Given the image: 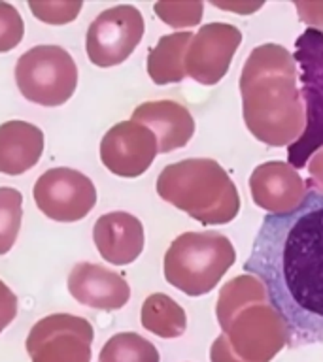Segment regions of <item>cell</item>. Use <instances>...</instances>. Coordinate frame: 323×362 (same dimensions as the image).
Instances as JSON below:
<instances>
[{
	"instance_id": "obj_13",
	"label": "cell",
	"mask_w": 323,
	"mask_h": 362,
	"mask_svg": "<svg viewBox=\"0 0 323 362\" xmlns=\"http://www.w3.org/2000/svg\"><path fill=\"white\" fill-rule=\"evenodd\" d=\"M249 191L261 209L271 215H285L305 202L308 187L299 172L288 163L268 160L251 172Z\"/></svg>"
},
{
	"instance_id": "obj_17",
	"label": "cell",
	"mask_w": 323,
	"mask_h": 362,
	"mask_svg": "<svg viewBox=\"0 0 323 362\" xmlns=\"http://www.w3.org/2000/svg\"><path fill=\"white\" fill-rule=\"evenodd\" d=\"M44 153V132L27 121L0 124V172L8 175L25 174L36 166Z\"/></svg>"
},
{
	"instance_id": "obj_15",
	"label": "cell",
	"mask_w": 323,
	"mask_h": 362,
	"mask_svg": "<svg viewBox=\"0 0 323 362\" xmlns=\"http://www.w3.org/2000/svg\"><path fill=\"white\" fill-rule=\"evenodd\" d=\"M93 240L102 259L115 266L135 262L146 242L140 219L127 211H112L98 217L93 228Z\"/></svg>"
},
{
	"instance_id": "obj_11",
	"label": "cell",
	"mask_w": 323,
	"mask_h": 362,
	"mask_svg": "<svg viewBox=\"0 0 323 362\" xmlns=\"http://www.w3.org/2000/svg\"><path fill=\"white\" fill-rule=\"evenodd\" d=\"M242 33L229 23H208L193 34L186 53V74L197 83H220L227 74Z\"/></svg>"
},
{
	"instance_id": "obj_1",
	"label": "cell",
	"mask_w": 323,
	"mask_h": 362,
	"mask_svg": "<svg viewBox=\"0 0 323 362\" xmlns=\"http://www.w3.org/2000/svg\"><path fill=\"white\" fill-rule=\"evenodd\" d=\"M244 270L266 288L299 341H323V194L308 191L285 215H266Z\"/></svg>"
},
{
	"instance_id": "obj_18",
	"label": "cell",
	"mask_w": 323,
	"mask_h": 362,
	"mask_svg": "<svg viewBox=\"0 0 323 362\" xmlns=\"http://www.w3.org/2000/svg\"><path fill=\"white\" fill-rule=\"evenodd\" d=\"M193 33L180 30V33L166 34L159 38L157 45L147 53V74L153 83H180L187 78L186 74V53Z\"/></svg>"
},
{
	"instance_id": "obj_23",
	"label": "cell",
	"mask_w": 323,
	"mask_h": 362,
	"mask_svg": "<svg viewBox=\"0 0 323 362\" xmlns=\"http://www.w3.org/2000/svg\"><path fill=\"white\" fill-rule=\"evenodd\" d=\"M28 8L34 11V16L40 21L50 23V25H64V23L74 21L81 10V2H67V0H55V2H28Z\"/></svg>"
},
{
	"instance_id": "obj_20",
	"label": "cell",
	"mask_w": 323,
	"mask_h": 362,
	"mask_svg": "<svg viewBox=\"0 0 323 362\" xmlns=\"http://www.w3.org/2000/svg\"><path fill=\"white\" fill-rule=\"evenodd\" d=\"M98 362H159L155 345L135 332H123L108 339Z\"/></svg>"
},
{
	"instance_id": "obj_26",
	"label": "cell",
	"mask_w": 323,
	"mask_h": 362,
	"mask_svg": "<svg viewBox=\"0 0 323 362\" xmlns=\"http://www.w3.org/2000/svg\"><path fill=\"white\" fill-rule=\"evenodd\" d=\"M305 168L308 170V181H306L308 191L323 194V147L308 158Z\"/></svg>"
},
{
	"instance_id": "obj_12",
	"label": "cell",
	"mask_w": 323,
	"mask_h": 362,
	"mask_svg": "<svg viewBox=\"0 0 323 362\" xmlns=\"http://www.w3.org/2000/svg\"><path fill=\"white\" fill-rule=\"evenodd\" d=\"M159 153L152 130L135 121L113 124L101 141V160L119 177H138L146 172Z\"/></svg>"
},
{
	"instance_id": "obj_28",
	"label": "cell",
	"mask_w": 323,
	"mask_h": 362,
	"mask_svg": "<svg viewBox=\"0 0 323 362\" xmlns=\"http://www.w3.org/2000/svg\"><path fill=\"white\" fill-rule=\"evenodd\" d=\"M210 358H212V362H246L231 349V345H229V341H227V338L223 334L212 344Z\"/></svg>"
},
{
	"instance_id": "obj_4",
	"label": "cell",
	"mask_w": 323,
	"mask_h": 362,
	"mask_svg": "<svg viewBox=\"0 0 323 362\" xmlns=\"http://www.w3.org/2000/svg\"><path fill=\"white\" fill-rule=\"evenodd\" d=\"M157 194L203 225H225L240 211L237 185L214 158L169 164L157 177Z\"/></svg>"
},
{
	"instance_id": "obj_9",
	"label": "cell",
	"mask_w": 323,
	"mask_h": 362,
	"mask_svg": "<svg viewBox=\"0 0 323 362\" xmlns=\"http://www.w3.org/2000/svg\"><path fill=\"white\" fill-rule=\"evenodd\" d=\"M34 202L45 217L59 223H76L89 215L96 204L95 183L72 168H51L34 183Z\"/></svg>"
},
{
	"instance_id": "obj_14",
	"label": "cell",
	"mask_w": 323,
	"mask_h": 362,
	"mask_svg": "<svg viewBox=\"0 0 323 362\" xmlns=\"http://www.w3.org/2000/svg\"><path fill=\"white\" fill-rule=\"evenodd\" d=\"M68 291L76 302L95 310H119L130 298L127 279L93 262H79L68 276Z\"/></svg>"
},
{
	"instance_id": "obj_5",
	"label": "cell",
	"mask_w": 323,
	"mask_h": 362,
	"mask_svg": "<svg viewBox=\"0 0 323 362\" xmlns=\"http://www.w3.org/2000/svg\"><path fill=\"white\" fill-rule=\"evenodd\" d=\"M237 251L220 232H183L164 255V279L187 296L212 293L234 264Z\"/></svg>"
},
{
	"instance_id": "obj_22",
	"label": "cell",
	"mask_w": 323,
	"mask_h": 362,
	"mask_svg": "<svg viewBox=\"0 0 323 362\" xmlns=\"http://www.w3.org/2000/svg\"><path fill=\"white\" fill-rule=\"evenodd\" d=\"M153 10L159 16V19L170 27L186 28L195 27L203 19V2H157Z\"/></svg>"
},
{
	"instance_id": "obj_10",
	"label": "cell",
	"mask_w": 323,
	"mask_h": 362,
	"mask_svg": "<svg viewBox=\"0 0 323 362\" xmlns=\"http://www.w3.org/2000/svg\"><path fill=\"white\" fill-rule=\"evenodd\" d=\"M93 327L81 317L55 313L33 327L27 349L34 362H89Z\"/></svg>"
},
{
	"instance_id": "obj_19",
	"label": "cell",
	"mask_w": 323,
	"mask_h": 362,
	"mask_svg": "<svg viewBox=\"0 0 323 362\" xmlns=\"http://www.w3.org/2000/svg\"><path fill=\"white\" fill-rule=\"evenodd\" d=\"M142 325L161 338H178L186 332V311L163 293L149 294L142 305Z\"/></svg>"
},
{
	"instance_id": "obj_3",
	"label": "cell",
	"mask_w": 323,
	"mask_h": 362,
	"mask_svg": "<svg viewBox=\"0 0 323 362\" xmlns=\"http://www.w3.org/2000/svg\"><path fill=\"white\" fill-rule=\"evenodd\" d=\"M215 315L231 349L246 362H271L289 341L288 325L251 274L221 287Z\"/></svg>"
},
{
	"instance_id": "obj_16",
	"label": "cell",
	"mask_w": 323,
	"mask_h": 362,
	"mask_svg": "<svg viewBox=\"0 0 323 362\" xmlns=\"http://www.w3.org/2000/svg\"><path fill=\"white\" fill-rule=\"evenodd\" d=\"M130 121L152 130L159 153H170L187 146L195 134V121L186 106L174 100L144 102L132 112Z\"/></svg>"
},
{
	"instance_id": "obj_27",
	"label": "cell",
	"mask_w": 323,
	"mask_h": 362,
	"mask_svg": "<svg viewBox=\"0 0 323 362\" xmlns=\"http://www.w3.org/2000/svg\"><path fill=\"white\" fill-rule=\"evenodd\" d=\"M299 10L300 21L310 25V28L322 30L323 28V2H295Z\"/></svg>"
},
{
	"instance_id": "obj_6",
	"label": "cell",
	"mask_w": 323,
	"mask_h": 362,
	"mask_svg": "<svg viewBox=\"0 0 323 362\" xmlns=\"http://www.w3.org/2000/svg\"><path fill=\"white\" fill-rule=\"evenodd\" d=\"M300 96L305 102V130L288 147V164L297 172L323 147V30L310 28L295 42Z\"/></svg>"
},
{
	"instance_id": "obj_2",
	"label": "cell",
	"mask_w": 323,
	"mask_h": 362,
	"mask_svg": "<svg viewBox=\"0 0 323 362\" xmlns=\"http://www.w3.org/2000/svg\"><path fill=\"white\" fill-rule=\"evenodd\" d=\"M299 68L291 51L278 44L257 45L240 74L244 123L257 140L289 147L305 130Z\"/></svg>"
},
{
	"instance_id": "obj_8",
	"label": "cell",
	"mask_w": 323,
	"mask_h": 362,
	"mask_svg": "<svg viewBox=\"0 0 323 362\" xmlns=\"http://www.w3.org/2000/svg\"><path fill=\"white\" fill-rule=\"evenodd\" d=\"M144 36V17L135 6L121 4L102 11L87 28L85 49L93 64L115 66L127 61Z\"/></svg>"
},
{
	"instance_id": "obj_21",
	"label": "cell",
	"mask_w": 323,
	"mask_h": 362,
	"mask_svg": "<svg viewBox=\"0 0 323 362\" xmlns=\"http://www.w3.org/2000/svg\"><path fill=\"white\" fill-rule=\"evenodd\" d=\"M23 219L21 192L11 187H0V255L13 247Z\"/></svg>"
},
{
	"instance_id": "obj_29",
	"label": "cell",
	"mask_w": 323,
	"mask_h": 362,
	"mask_svg": "<svg viewBox=\"0 0 323 362\" xmlns=\"http://www.w3.org/2000/svg\"><path fill=\"white\" fill-rule=\"evenodd\" d=\"M214 6H217V8H225V10H232V11H240V13H251V11L259 10L261 2H255V4H251V2H234V4H223V2H212Z\"/></svg>"
},
{
	"instance_id": "obj_25",
	"label": "cell",
	"mask_w": 323,
	"mask_h": 362,
	"mask_svg": "<svg viewBox=\"0 0 323 362\" xmlns=\"http://www.w3.org/2000/svg\"><path fill=\"white\" fill-rule=\"evenodd\" d=\"M17 315V298L4 281H0V332L10 325Z\"/></svg>"
},
{
	"instance_id": "obj_24",
	"label": "cell",
	"mask_w": 323,
	"mask_h": 362,
	"mask_svg": "<svg viewBox=\"0 0 323 362\" xmlns=\"http://www.w3.org/2000/svg\"><path fill=\"white\" fill-rule=\"evenodd\" d=\"M25 23L16 6L0 2V53L13 49L23 40Z\"/></svg>"
},
{
	"instance_id": "obj_7",
	"label": "cell",
	"mask_w": 323,
	"mask_h": 362,
	"mask_svg": "<svg viewBox=\"0 0 323 362\" xmlns=\"http://www.w3.org/2000/svg\"><path fill=\"white\" fill-rule=\"evenodd\" d=\"M21 95L40 106H61L70 100L78 85V66L61 45H34L16 64Z\"/></svg>"
}]
</instances>
